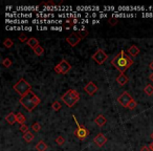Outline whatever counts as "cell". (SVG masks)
I'll return each instance as SVG.
<instances>
[{
    "label": "cell",
    "mask_w": 153,
    "mask_h": 151,
    "mask_svg": "<svg viewBox=\"0 0 153 151\" xmlns=\"http://www.w3.org/2000/svg\"><path fill=\"white\" fill-rule=\"evenodd\" d=\"M111 64H112V66H114L121 74H125V71L133 64V60H132L128 55H126L125 50H121L119 54H117V55L112 59Z\"/></svg>",
    "instance_id": "1"
},
{
    "label": "cell",
    "mask_w": 153,
    "mask_h": 151,
    "mask_svg": "<svg viewBox=\"0 0 153 151\" xmlns=\"http://www.w3.org/2000/svg\"><path fill=\"white\" fill-rule=\"evenodd\" d=\"M19 103H20L28 112H32V111L34 110L35 108L40 104V99L33 93V91H30L28 95H25L24 97H21V98L19 99Z\"/></svg>",
    "instance_id": "2"
},
{
    "label": "cell",
    "mask_w": 153,
    "mask_h": 151,
    "mask_svg": "<svg viewBox=\"0 0 153 151\" xmlns=\"http://www.w3.org/2000/svg\"><path fill=\"white\" fill-rule=\"evenodd\" d=\"M61 100L63 101L66 106L69 108L74 107V105L79 102L80 100V93L76 89H68L66 93L61 97Z\"/></svg>",
    "instance_id": "3"
},
{
    "label": "cell",
    "mask_w": 153,
    "mask_h": 151,
    "mask_svg": "<svg viewBox=\"0 0 153 151\" xmlns=\"http://www.w3.org/2000/svg\"><path fill=\"white\" fill-rule=\"evenodd\" d=\"M13 88H14V90H16V91L20 95V98H21V97H24L25 95H28L30 91H32V85L28 83V81L25 80L24 78H21L17 83L14 84Z\"/></svg>",
    "instance_id": "4"
},
{
    "label": "cell",
    "mask_w": 153,
    "mask_h": 151,
    "mask_svg": "<svg viewBox=\"0 0 153 151\" xmlns=\"http://www.w3.org/2000/svg\"><path fill=\"white\" fill-rule=\"evenodd\" d=\"M72 117H74V121L76 122V129L74 131V136H76V138H78L80 141H84V140H85L86 138H87V136L90 134V132H89V130L87 129L86 127L82 126V125H80L74 114L72 115Z\"/></svg>",
    "instance_id": "5"
},
{
    "label": "cell",
    "mask_w": 153,
    "mask_h": 151,
    "mask_svg": "<svg viewBox=\"0 0 153 151\" xmlns=\"http://www.w3.org/2000/svg\"><path fill=\"white\" fill-rule=\"evenodd\" d=\"M91 58H92V60H95L99 65H102L106 62V60L108 59V56L104 50H101V48H99V50L92 55Z\"/></svg>",
    "instance_id": "6"
},
{
    "label": "cell",
    "mask_w": 153,
    "mask_h": 151,
    "mask_svg": "<svg viewBox=\"0 0 153 151\" xmlns=\"http://www.w3.org/2000/svg\"><path fill=\"white\" fill-rule=\"evenodd\" d=\"M132 100H133L132 99V97L130 96L127 91H124V93H123L122 95L117 98V102L122 105L123 107H125V108L128 107V105L130 104V102H131Z\"/></svg>",
    "instance_id": "7"
},
{
    "label": "cell",
    "mask_w": 153,
    "mask_h": 151,
    "mask_svg": "<svg viewBox=\"0 0 153 151\" xmlns=\"http://www.w3.org/2000/svg\"><path fill=\"white\" fill-rule=\"evenodd\" d=\"M81 40H82V38L80 37L79 35H78V33L70 34L67 38H66V41H67V43L69 44L71 47L76 46V45H78V44L81 42Z\"/></svg>",
    "instance_id": "8"
},
{
    "label": "cell",
    "mask_w": 153,
    "mask_h": 151,
    "mask_svg": "<svg viewBox=\"0 0 153 151\" xmlns=\"http://www.w3.org/2000/svg\"><path fill=\"white\" fill-rule=\"evenodd\" d=\"M98 86L95 85V83H93L92 81L88 82V83L86 84L85 87H84V90H85V93L88 95V96H93L97 91H98Z\"/></svg>",
    "instance_id": "9"
},
{
    "label": "cell",
    "mask_w": 153,
    "mask_h": 151,
    "mask_svg": "<svg viewBox=\"0 0 153 151\" xmlns=\"http://www.w3.org/2000/svg\"><path fill=\"white\" fill-rule=\"evenodd\" d=\"M93 143H95V145L98 146V147H103V146L107 143V138L105 136L104 133H98L97 136H95V139H93Z\"/></svg>",
    "instance_id": "10"
},
{
    "label": "cell",
    "mask_w": 153,
    "mask_h": 151,
    "mask_svg": "<svg viewBox=\"0 0 153 151\" xmlns=\"http://www.w3.org/2000/svg\"><path fill=\"white\" fill-rule=\"evenodd\" d=\"M59 65H60V70H61V74H66L68 72V71L71 69V65L68 63L66 60H61V62L59 63Z\"/></svg>",
    "instance_id": "11"
},
{
    "label": "cell",
    "mask_w": 153,
    "mask_h": 151,
    "mask_svg": "<svg viewBox=\"0 0 153 151\" xmlns=\"http://www.w3.org/2000/svg\"><path fill=\"white\" fill-rule=\"evenodd\" d=\"M116 82H117L119 86H124V85H126L129 82V78L125 74H119L116 77Z\"/></svg>",
    "instance_id": "12"
},
{
    "label": "cell",
    "mask_w": 153,
    "mask_h": 151,
    "mask_svg": "<svg viewBox=\"0 0 153 151\" xmlns=\"http://www.w3.org/2000/svg\"><path fill=\"white\" fill-rule=\"evenodd\" d=\"M95 123L97 124L99 127H103L105 124L107 123V120H106L105 115H103V114H99L98 117L95 119Z\"/></svg>",
    "instance_id": "13"
},
{
    "label": "cell",
    "mask_w": 153,
    "mask_h": 151,
    "mask_svg": "<svg viewBox=\"0 0 153 151\" xmlns=\"http://www.w3.org/2000/svg\"><path fill=\"white\" fill-rule=\"evenodd\" d=\"M5 121L9 124V125H14V124L17 122V115H16L14 112H9V113L5 117Z\"/></svg>",
    "instance_id": "14"
},
{
    "label": "cell",
    "mask_w": 153,
    "mask_h": 151,
    "mask_svg": "<svg viewBox=\"0 0 153 151\" xmlns=\"http://www.w3.org/2000/svg\"><path fill=\"white\" fill-rule=\"evenodd\" d=\"M26 44H28V46L32 47L33 50H35L37 46H39V40H38L37 38H34V37H31L30 39L28 40V42H26Z\"/></svg>",
    "instance_id": "15"
},
{
    "label": "cell",
    "mask_w": 153,
    "mask_h": 151,
    "mask_svg": "<svg viewBox=\"0 0 153 151\" xmlns=\"http://www.w3.org/2000/svg\"><path fill=\"white\" fill-rule=\"evenodd\" d=\"M48 148V146L44 141H39L37 143V145L35 146V149L37 151H46V149Z\"/></svg>",
    "instance_id": "16"
},
{
    "label": "cell",
    "mask_w": 153,
    "mask_h": 151,
    "mask_svg": "<svg viewBox=\"0 0 153 151\" xmlns=\"http://www.w3.org/2000/svg\"><path fill=\"white\" fill-rule=\"evenodd\" d=\"M140 48H138L136 45H131V46L128 48V54L130 56H132V57H136V56L140 54Z\"/></svg>",
    "instance_id": "17"
},
{
    "label": "cell",
    "mask_w": 153,
    "mask_h": 151,
    "mask_svg": "<svg viewBox=\"0 0 153 151\" xmlns=\"http://www.w3.org/2000/svg\"><path fill=\"white\" fill-rule=\"evenodd\" d=\"M34 139H35V134L32 132V131H28L26 133L23 134V140H24L26 143H31Z\"/></svg>",
    "instance_id": "18"
},
{
    "label": "cell",
    "mask_w": 153,
    "mask_h": 151,
    "mask_svg": "<svg viewBox=\"0 0 153 151\" xmlns=\"http://www.w3.org/2000/svg\"><path fill=\"white\" fill-rule=\"evenodd\" d=\"M144 93L149 97L152 96L153 95V85H151V84H147L144 88Z\"/></svg>",
    "instance_id": "19"
},
{
    "label": "cell",
    "mask_w": 153,
    "mask_h": 151,
    "mask_svg": "<svg viewBox=\"0 0 153 151\" xmlns=\"http://www.w3.org/2000/svg\"><path fill=\"white\" fill-rule=\"evenodd\" d=\"M25 122H26V117L23 115V113L18 112L17 113V123H19L20 125H23V124H25Z\"/></svg>",
    "instance_id": "20"
},
{
    "label": "cell",
    "mask_w": 153,
    "mask_h": 151,
    "mask_svg": "<svg viewBox=\"0 0 153 151\" xmlns=\"http://www.w3.org/2000/svg\"><path fill=\"white\" fill-rule=\"evenodd\" d=\"M31 128L34 132H39L40 130H41V125H40L39 122H35L34 124H32Z\"/></svg>",
    "instance_id": "21"
},
{
    "label": "cell",
    "mask_w": 153,
    "mask_h": 151,
    "mask_svg": "<svg viewBox=\"0 0 153 151\" xmlns=\"http://www.w3.org/2000/svg\"><path fill=\"white\" fill-rule=\"evenodd\" d=\"M61 107H62V105H61V103H60L59 101H55L52 104V108L56 111V112H58V111L61 109Z\"/></svg>",
    "instance_id": "22"
},
{
    "label": "cell",
    "mask_w": 153,
    "mask_h": 151,
    "mask_svg": "<svg viewBox=\"0 0 153 151\" xmlns=\"http://www.w3.org/2000/svg\"><path fill=\"white\" fill-rule=\"evenodd\" d=\"M1 63H2V65L4 66V67H7V68L11 67V66H12V64H13L12 60H11V59H9V58H4Z\"/></svg>",
    "instance_id": "23"
},
{
    "label": "cell",
    "mask_w": 153,
    "mask_h": 151,
    "mask_svg": "<svg viewBox=\"0 0 153 151\" xmlns=\"http://www.w3.org/2000/svg\"><path fill=\"white\" fill-rule=\"evenodd\" d=\"M3 45L6 47V48H11V47L14 45V42H13L12 39H9V38H6L4 42H3Z\"/></svg>",
    "instance_id": "24"
},
{
    "label": "cell",
    "mask_w": 153,
    "mask_h": 151,
    "mask_svg": "<svg viewBox=\"0 0 153 151\" xmlns=\"http://www.w3.org/2000/svg\"><path fill=\"white\" fill-rule=\"evenodd\" d=\"M34 52L37 56H41V55H43V54H44V48H43L41 45H39V46H37L34 50Z\"/></svg>",
    "instance_id": "25"
},
{
    "label": "cell",
    "mask_w": 153,
    "mask_h": 151,
    "mask_svg": "<svg viewBox=\"0 0 153 151\" xmlns=\"http://www.w3.org/2000/svg\"><path fill=\"white\" fill-rule=\"evenodd\" d=\"M56 143L58 144L59 146H62V145H64V143H65V139H64V136H58L57 139H56Z\"/></svg>",
    "instance_id": "26"
},
{
    "label": "cell",
    "mask_w": 153,
    "mask_h": 151,
    "mask_svg": "<svg viewBox=\"0 0 153 151\" xmlns=\"http://www.w3.org/2000/svg\"><path fill=\"white\" fill-rule=\"evenodd\" d=\"M136 106H138V103H136V101H134V100H132L131 102H130V104L128 105V109L129 110H133V109H135L136 108Z\"/></svg>",
    "instance_id": "27"
},
{
    "label": "cell",
    "mask_w": 153,
    "mask_h": 151,
    "mask_svg": "<svg viewBox=\"0 0 153 151\" xmlns=\"http://www.w3.org/2000/svg\"><path fill=\"white\" fill-rule=\"evenodd\" d=\"M20 131H21V132L24 134V133H26L28 131H30V127H28L26 124H23V125H21V126H20Z\"/></svg>",
    "instance_id": "28"
},
{
    "label": "cell",
    "mask_w": 153,
    "mask_h": 151,
    "mask_svg": "<svg viewBox=\"0 0 153 151\" xmlns=\"http://www.w3.org/2000/svg\"><path fill=\"white\" fill-rule=\"evenodd\" d=\"M30 38H28V36L25 34H22L19 36V41H21V42H28V40Z\"/></svg>",
    "instance_id": "29"
},
{
    "label": "cell",
    "mask_w": 153,
    "mask_h": 151,
    "mask_svg": "<svg viewBox=\"0 0 153 151\" xmlns=\"http://www.w3.org/2000/svg\"><path fill=\"white\" fill-rule=\"evenodd\" d=\"M108 22H109V24H110L111 26H114V25L117 23V19L116 18H110L109 20H108Z\"/></svg>",
    "instance_id": "30"
},
{
    "label": "cell",
    "mask_w": 153,
    "mask_h": 151,
    "mask_svg": "<svg viewBox=\"0 0 153 151\" xmlns=\"http://www.w3.org/2000/svg\"><path fill=\"white\" fill-rule=\"evenodd\" d=\"M55 71L57 72V74H61V70H60V65L57 64L55 66Z\"/></svg>",
    "instance_id": "31"
},
{
    "label": "cell",
    "mask_w": 153,
    "mask_h": 151,
    "mask_svg": "<svg viewBox=\"0 0 153 151\" xmlns=\"http://www.w3.org/2000/svg\"><path fill=\"white\" fill-rule=\"evenodd\" d=\"M151 149H150V147L149 146H143L141 148V151H150Z\"/></svg>",
    "instance_id": "32"
},
{
    "label": "cell",
    "mask_w": 153,
    "mask_h": 151,
    "mask_svg": "<svg viewBox=\"0 0 153 151\" xmlns=\"http://www.w3.org/2000/svg\"><path fill=\"white\" fill-rule=\"evenodd\" d=\"M149 69H150V70H151V71H152V72H153V61L151 62L150 64H149Z\"/></svg>",
    "instance_id": "33"
},
{
    "label": "cell",
    "mask_w": 153,
    "mask_h": 151,
    "mask_svg": "<svg viewBox=\"0 0 153 151\" xmlns=\"http://www.w3.org/2000/svg\"><path fill=\"white\" fill-rule=\"evenodd\" d=\"M149 80H150L151 82H153V72H151V74H149Z\"/></svg>",
    "instance_id": "34"
},
{
    "label": "cell",
    "mask_w": 153,
    "mask_h": 151,
    "mask_svg": "<svg viewBox=\"0 0 153 151\" xmlns=\"http://www.w3.org/2000/svg\"><path fill=\"white\" fill-rule=\"evenodd\" d=\"M149 147H150V149H151V150L153 151V143H151V145L149 146Z\"/></svg>",
    "instance_id": "35"
},
{
    "label": "cell",
    "mask_w": 153,
    "mask_h": 151,
    "mask_svg": "<svg viewBox=\"0 0 153 151\" xmlns=\"http://www.w3.org/2000/svg\"><path fill=\"white\" fill-rule=\"evenodd\" d=\"M150 136H151V139L153 140V132H151V134H150Z\"/></svg>",
    "instance_id": "36"
}]
</instances>
